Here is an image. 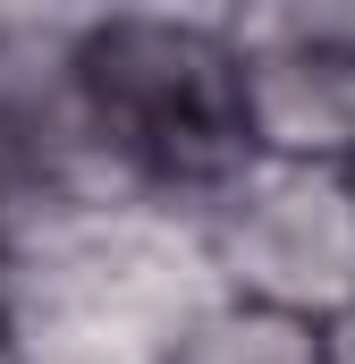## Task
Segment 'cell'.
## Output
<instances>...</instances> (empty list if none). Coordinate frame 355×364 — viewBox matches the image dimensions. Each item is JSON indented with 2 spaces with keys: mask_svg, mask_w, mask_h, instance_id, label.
Segmentation results:
<instances>
[{
  "mask_svg": "<svg viewBox=\"0 0 355 364\" xmlns=\"http://www.w3.org/2000/svg\"><path fill=\"white\" fill-rule=\"evenodd\" d=\"M51 60H34L26 43H0V186L43 178L51 170V136H60V93L43 77Z\"/></svg>",
  "mask_w": 355,
  "mask_h": 364,
  "instance_id": "5",
  "label": "cell"
},
{
  "mask_svg": "<svg viewBox=\"0 0 355 364\" xmlns=\"http://www.w3.org/2000/svg\"><path fill=\"white\" fill-rule=\"evenodd\" d=\"M178 364H330V339H322V322L246 296L229 314H203L178 339Z\"/></svg>",
  "mask_w": 355,
  "mask_h": 364,
  "instance_id": "4",
  "label": "cell"
},
{
  "mask_svg": "<svg viewBox=\"0 0 355 364\" xmlns=\"http://www.w3.org/2000/svg\"><path fill=\"white\" fill-rule=\"evenodd\" d=\"M77 110L102 127V144L119 161H136L161 186H220L246 170V93L229 43L170 26V17H119L102 26L77 68Z\"/></svg>",
  "mask_w": 355,
  "mask_h": 364,
  "instance_id": "1",
  "label": "cell"
},
{
  "mask_svg": "<svg viewBox=\"0 0 355 364\" xmlns=\"http://www.w3.org/2000/svg\"><path fill=\"white\" fill-rule=\"evenodd\" d=\"M347 195H355V153H347Z\"/></svg>",
  "mask_w": 355,
  "mask_h": 364,
  "instance_id": "7",
  "label": "cell"
},
{
  "mask_svg": "<svg viewBox=\"0 0 355 364\" xmlns=\"http://www.w3.org/2000/svg\"><path fill=\"white\" fill-rule=\"evenodd\" d=\"M229 60L254 144L288 161L355 153V0H246Z\"/></svg>",
  "mask_w": 355,
  "mask_h": 364,
  "instance_id": "2",
  "label": "cell"
},
{
  "mask_svg": "<svg viewBox=\"0 0 355 364\" xmlns=\"http://www.w3.org/2000/svg\"><path fill=\"white\" fill-rule=\"evenodd\" d=\"M0 364H17V348H9V331H0Z\"/></svg>",
  "mask_w": 355,
  "mask_h": 364,
  "instance_id": "6",
  "label": "cell"
},
{
  "mask_svg": "<svg viewBox=\"0 0 355 364\" xmlns=\"http://www.w3.org/2000/svg\"><path fill=\"white\" fill-rule=\"evenodd\" d=\"M229 263L246 279V296L288 305L305 322L355 314V195L313 178V161H296L288 178L254 186L229 212Z\"/></svg>",
  "mask_w": 355,
  "mask_h": 364,
  "instance_id": "3",
  "label": "cell"
}]
</instances>
